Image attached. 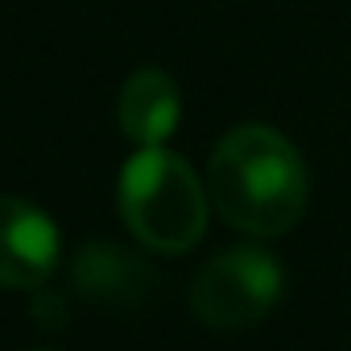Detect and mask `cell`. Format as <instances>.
I'll use <instances>...</instances> for the list:
<instances>
[{
	"instance_id": "5b68a950",
	"label": "cell",
	"mask_w": 351,
	"mask_h": 351,
	"mask_svg": "<svg viewBox=\"0 0 351 351\" xmlns=\"http://www.w3.org/2000/svg\"><path fill=\"white\" fill-rule=\"evenodd\" d=\"M120 128L132 145L149 149V145H165V136L178 128L182 116V95L165 71L141 66L128 75V83L120 87V104H116Z\"/></svg>"
},
{
	"instance_id": "8992f818",
	"label": "cell",
	"mask_w": 351,
	"mask_h": 351,
	"mask_svg": "<svg viewBox=\"0 0 351 351\" xmlns=\"http://www.w3.org/2000/svg\"><path fill=\"white\" fill-rule=\"evenodd\" d=\"M149 273L136 256L112 248V244H91L79 252L75 261V285L95 298V302H120V298H136L145 289Z\"/></svg>"
},
{
	"instance_id": "3957f363",
	"label": "cell",
	"mask_w": 351,
	"mask_h": 351,
	"mask_svg": "<svg viewBox=\"0 0 351 351\" xmlns=\"http://www.w3.org/2000/svg\"><path fill=\"white\" fill-rule=\"evenodd\" d=\"M285 293L281 261L265 248H228L211 256L195 285H191V310L211 330H244L269 318V310Z\"/></svg>"
},
{
	"instance_id": "6da1fadb",
	"label": "cell",
	"mask_w": 351,
	"mask_h": 351,
	"mask_svg": "<svg viewBox=\"0 0 351 351\" xmlns=\"http://www.w3.org/2000/svg\"><path fill=\"white\" fill-rule=\"evenodd\" d=\"M215 211L248 236H285L306 215V165L298 149L265 124L232 128L207 165Z\"/></svg>"
},
{
	"instance_id": "277c9868",
	"label": "cell",
	"mask_w": 351,
	"mask_h": 351,
	"mask_svg": "<svg viewBox=\"0 0 351 351\" xmlns=\"http://www.w3.org/2000/svg\"><path fill=\"white\" fill-rule=\"evenodd\" d=\"M58 265V228L17 195H0V285L34 289Z\"/></svg>"
},
{
	"instance_id": "7a4b0ae2",
	"label": "cell",
	"mask_w": 351,
	"mask_h": 351,
	"mask_svg": "<svg viewBox=\"0 0 351 351\" xmlns=\"http://www.w3.org/2000/svg\"><path fill=\"white\" fill-rule=\"evenodd\" d=\"M207 195L199 173L161 145L136 149L120 173V215L128 232L165 256L195 248L207 232Z\"/></svg>"
}]
</instances>
